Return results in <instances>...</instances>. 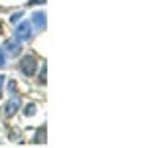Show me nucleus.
Instances as JSON below:
<instances>
[{"label":"nucleus","mask_w":148,"mask_h":148,"mask_svg":"<svg viewBox=\"0 0 148 148\" xmlns=\"http://www.w3.org/2000/svg\"><path fill=\"white\" fill-rule=\"evenodd\" d=\"M38 59H36V56H24L22 59H20V63H18V69H20V73H22L24 77H34L36 73H38Z\"/></svg>","instance_id":"1"},{"label":"nucleus","mask_w":148,"mask_h":148,"mask_svg":"<svg viewBox=\"0 0 148 148\" xmlns=\"http://www.w3.org/2000/svg\"><path fill=\"white\" fill-rule=\"evenodd\" d=\"M32 28H34V26H32V22H28V20L18 22V24H16V28H14V38H16L20 44L30 42V40H32V36H34Z\"/></svg>","instance_id":"2"},{"label":"nucleus","mask_w":148,"mask_h":148,"mask_svg":"<svg viewBox=\"0 0 148 148\" xmlns=\"http://www.w3.org/2000/svg\"><path fill=\"white\" fill-rule=\"evenodd\" d=\"M20 105H22V99L18 95H12L10 99L6 101V105H4V114L6 116H14V114L20 111Z\"/></svg>","instance_id":"3"},{"label":"nucleus","mask_w":148,"mask_h":148,"mask_svg":"<svg viewBox=\"0 0 148 148\" xmlns=\"http://www.w3.org/2000/svg\"><path fill=\"white\" fill-rule=\"evenodd\" d=\"M2 47H4V53H8V56H12V57H18L20 53H22V44H20L16 38H12V40H6Z\"/></svg>","instance_id":"4"},{"label":"nucleus","mask_w":148,"mask_h":148,"mask_svg":"<svg viewBox=\"0 0 148 148\" xmlns=\"http://www.w3.org/2000/svg\"><path fill=\"white\" fill-rule=\"evenodd\" d=\"M30 22H32V26H34L38 32H44V30H46V12L44 10L34 12V14L30 16Z\"/></svg>","instance_id":"5"},{"label":"nucleus","mask_w":148,"mask_h":148,"mask_svg":"<svg viewBox=\"0 0 148 148\" xmlns=\"http://www.w3.org/2000/svg\"><path fill=\"white\" fill-rule=\"evenodd\" d=\"M46 138H47V132H46V126H38V130H36L34 138H32V142L34 144H46Z\"/></svg>","instance_id":"6"},{"label":"nucleus","mask_w":148,"mask_h":148,"mask_svg":"<svg viewBox=\"0 0 148 148\" xmlns=\"http://www.w3.org/2000/svg\"><path fill=\"white\" fill-rule=\"evenodd\" d=\"M36 109H38V107H36V103H28V105L24 107V114H26V116H34Z\"/></svg>","instance_id":"7"},{"label":"nucleus","mask_w":148,"mask_h":148,"mask_svg":"<svg viewBox=\"0 0 148 148\" xmlns=\"http://www.w3.org/2000/svg\"><path fill=\"white\" fill-rule=\"evenodd\" d=\"M46 77H47V69H46V65H42L40 73H38V83L44 85V83H46Z\"/></svg>","instance_id":"8"},{"label":"nucleus","mask_w":148,"mask_h":148,"mask_svg":"<svg viewBox=\"0 0 148 148\" xmlns=\"http://www.w3.org/2000/svg\"><path fill=\"white\" fill-rule=\"evenodd\" d=\"M22 16H24L22 12H14V14L10 16V22H12V24H18L20 20H22Z\"/></svg>","instance_id":"9"},{"label":"nucleus","mask_w":148,"mask_h":148,"mask_svg":"<svg viewBox=\"0 0 148 148\" xmlns=\"http://www.w3.org/2000/svg\"><path fill=\"white\" fill-rule=\"evenodd\" d=\"M6 67V53H4V49L0 47V69Z\"/></svg>","instance_id":"10"},{"label":"nucleus","mask_w":148,"mask_h":148,"mask_svg":"<svg viewBox=\"0 0 148 148\" xmlns=\"http://www.w3.org/2000/svg\"><path fill=\"white\" fill-rule=\"evenodd\" d=\"M4 83H6V77L0 73V97H2V93H4Z\"/></svg>","instance_id":"11"},{"label":"nucleus","mask_w":148,"mask_h":148,"mask_svg":"<svg viewBox=\"0 0 148 148\" xmlns=\"http://www.w3.org/2000/svg\"><path fill=\"white\" fill-rule=\"evenodd\" d=\"M34 4H46V0H30L28 6H34Z\"/></svg>","instance_id":"12"},{"label":"nucleus","mask_w":148,"mask_h":148,"mask_svg":"<svg viewBox=\"0 0 148 148\" xmlns=\"http://www.w3.org/2000/svg\"><path fill=\"white\" fill-rule=\"evenodd\" d=\"M8 89H10V93H14V91H16V83H14V81H10V85H8Z\"/></svg>","instance_id":"13"},{"label":"nucleus","mask_w":148,"mask_h":148,"mask_svg":"<svg viewBox=\"0 0 148 148\" xmlns=\"http://www.w3.org/2000/svg\"><path fill=\"white\" fill-rule=\"evenodd\" d=\"M0 34H2V22H0Z\"/></svg>","instance_id":"14"}]
</instances>
